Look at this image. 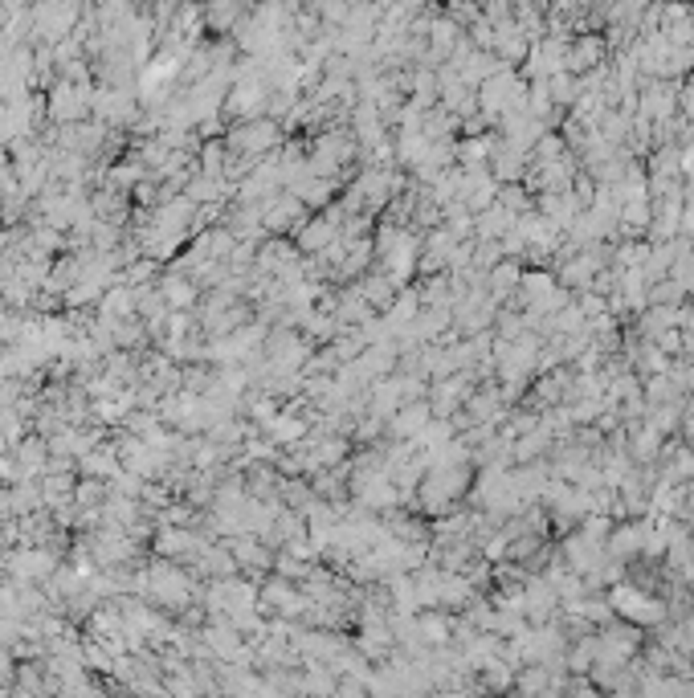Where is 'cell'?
Masks as SVG:
<instances>
[{
	"label": "cell",
	"instance_id": "3",
	"mask_svg": "<svg viewBox=\"0 0 694 698\" xmlns=\"http://www.w3.org/2000/svg\"><path fill=\"white\" fill-rule=\"evenodd\" d=\"M519 282V270L515 266H499V270H494V294H503L507 286H515Z\"/></svg>",
	"mask_w": 694,
	"mask_h": 698
},
{
	"label": "cell",
	"instance_id": "2",
	"mask_svg": "<svg viewBox=\"0 0 694 698\" xmlns=\"http://www.w3.org/2000/svg\"><path fill=\"white\" fill-rule=\"evenodd\" d=\"M658 450V429H641L637 437H633V454L637 458H650Z\"/></svg>",
	"mask_w": 694,
	"mask_h": 698
},
{
	"label": "cell",
	"instance_id": "1",
	"mask_svg": "<svg viewBox=\"0 0 694 698\" xmlns=\"http://www.w3.org/2000/svg\"><path fill=\"white\" fill-rule=\"evenodd\" d=\"M613 609L629 621H658L662 617V605L654 601V596L646 592H637V588H617L613 592Z\"/></svg>",
	"mask_w": 694,
	"mask_h": 698
}]
</instances>
